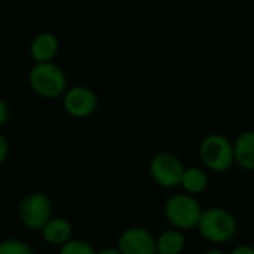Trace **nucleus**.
<instances>
[{"mask_svg":"<svg viewBox=\"0 0 254 254\" xmlns=\"http://www.w3.org/2000/svg\"><path fill=\"white\" fill-rule=\"evenodd\" d=\"M196 229L205 241L222 246L235 238L238 232V220L228 208L208 207L202 210Z\"/></svg>","mask_w":254,"mask_h":254,"instance_id":"f257e3e1","label":"nucleus"},{"mask_svg":"<svg viewBox=\"0 0 254 254\" xmlns=\"http://www.w3.org/2000/svg\"><path fill=\"white\" fill-rule=\"evenodd\" d=\"M202 214L201 202L196 196L186 192H176L164 202V216L171 228L183 232L195 229Z\"/></svg>","mask_w":254,"mask_h":254,"instance_id":"f03ea898","label":"nucleus"},{"mask_svg":"<svg viewBox=\"0 0 254 254\" xmlns=\"http://www.w3.org/2000/svg\"><path fill=\"white\" fill-rule=\"evenodd\" d=\"M28 83L31 89L45 98L63 97L67 89V74L61 65L54 61L34 63L28 70Z\"/></svg>","mask_w":254,"mask_h":254,"instance_id":"7ed1b4c3","label":"nucleus"},{"mask_svg":"<svg viewBox=\"0 0 254 254\" xmlns=\"http://www.w3.org/2000/svg\"><path fill=\"white\" fill-rule=\"evenodd\" d=\"M201 162L214 173H225L235 164L234 143L220 132L207 134L198 147Z\"/></svg>","mask_w":254,"mask_h":254,"instance_id":"20e7f679","label":"nucleus"},{"mask_svg":"<svg viewBox=\"0 0 254 254\" xmlns=\"http://www.w3.org/2000/svg\"><path fill=\"white\" fill-rule=\"evenodd\" d=\"M185 168L182 158L170 150H161L149 161V174L152 180L167 189L180 186Z\"/></svg>","mask_w":254,"mask_h":254,"instance_id":"39448f33","label":"nucleus"},{"mask_svg":"<svg viewBox=\"0 0 254 254\" xmlns=\"http://www.w3.org/2000/svg\"><path fill=\"white\" fill-rule=\"evenodd\" d=\"M18 217L28 229L40 231L52 217L51 198L42 190H31L25 193L18 204Z\"/></svg>","mask_w":254,"mask_h":254,"instance_id":"423d86ee","label":"nucleus"},{"mask_svg":"<svg viewBox=\"0 0 254 254\" xmlns=\"http://www.w3.org/2000/svg\"><path fill=\"white\" fill-rule=\"evenodd\" d=\"M63 106L65 112L74 118H86L98 107V94L88 85L74 83L67 86L63 94Z\"/></svg>","mask_w":254,"mask_h":254,"instance_id":"0eeeda50","label":"nucleus"},{"mask_svg":"<svg viewBox=\"0 0 254 254\" xmlns=\"http://www.w3.org/2000/svg\"><path fill=\"white\" fill-rule=\"evenodd\" d=\"M124 254H156V237L144 226L132 225L118 237V246Z\"/></svg>","mask_w":254,"mask_h":254,"instance_id":"6e6552de","label":"nucleus"},{"mask_svg":"<svg viewBox=\"0 0 254 254\" xmlns=\"http://www.w3.org/2000/svg\"><path fill=\"white\" fill-rule=\"evenodd\" d=\"M60 51V39L55 33L49 30L39 31L33 36L30 42V55L34 63L52 61V58Z\"/></svg>","mask_w":254,"mask_h":254,"instance_id":"1a4fd4ad","label":"nucleus"},{"mask_svg":"<svg viewBox=\"0 0 254 254\" xmlns=\"http://www.w3.org/2000/svg\"><path fill=\"white\" fill-rule=\"evenodd\" d=\"M42 237L46 243L63 246L73 238V225L68 219L61 216H52L40 229Z\"/></svg>","mask_w":254,"mask_h":254,"instance_id":"9d476101","label":"nucleus"},{"mask_svg":"<svg viewBox=\"0 0 254 254\" xmlns=\"http://www.w3.org/2000/svg\"><path fill=\"white\" fill-rule=\"evenodd\" d=\"M234 143V156L235 164L247 171H254V131H241Z\"/></svg>","mask_w":254,"mask_h":254,"instance_id":"9b49d317","label":"nucleus"},{"mask_svg":"<svg viewBox=\"0 0 254 254\" xmlns=\"http://www.w3.org/2000/svg\"><path fill=\"white\" fill-rule=\"evenodd\" d=\"M208 185H210V177H208V173L205 168L196 167V165H190V167L185 168V173H183L182 182H180L183 192L196 196V195L205 192Z\"/></svg>","mask_w":254,"mask_h":254,"instance_id":"f8f14e48","label":"nucleus"},{"mask_svg":"<svg viewBox=\"0 0 254 254\" xmlns=\"http://www.w3.org/2000/svg\"><path fill=\"white\" fill-rule=\"evenodd\" d=\"M186 249L185 232L167 228L156 237V254H182Z\"/></svg>","mask_w":254,"mask_h":254,"instance_id":"ddd939ff","label":"nucleus"},{"mask_svg":"<svg viewBox=\"0 0 254 254\" xmlns=\"http://www.w3.org/2000/svg\"><path fill=\"white\" fill-rule=\"evenodd\" d=\"M58 254H97V250L89 241L73 237L60 247Z\"/></svg>","mask_w":254,"mask_h":254,"instance_id":"4468645a","label":"nucleus"},{"mask_svg":"<svg viewBox=\"0 0 254 254\" xmlns=\"http://www.w3.org/2000/svg\"><path fill=\"white\" fill-rule=\"evenodd\" d=\"M0 254H36L31 246L19 238H4L0 241Z\"/></svg>","mask_w":254,"mask_h":254,"instance_id":"2eb2a0df","label":"nucleus"},{"mask_svg":"<svg viewBox=\"0 0 254 254\" xmlns=\"http://www.w3.org/2000/svg\"><path fill=\"white\" fill-rule=\"evenodd\" d=\"M9 116H10V107H9V104L6 103V100H3V98L0 97V127L4 125V124L7 122Z\"/></svg>","mask_w":254,"mask_h":254,"instance_id":"dca6fc26","label":"nucleus"},{"mask_svg":"<svg viewBox=\"0 0 254 254\" xmlns=\"http://www.w3.org/2000/svg\"><path fill=\"white\" fill-rule=\"evenodd\" d=\"M7 153H9V140L3 132H0V165L7 158Z\"/></svg>","mask_w":254,"mask_h":254,"instance_id":"f3484780","label":"nucleus"},{"mask_svg":"<svg viewBox=\"0 0 254 254\" xmlns=\"http://www.w3.org/2000/svg\"><path fill=\"white\" fill-rule=\"evenodd\" d=\"M228 254H254V247L250 244H238Z\"/></svg>","mask_w":254,"mask_h":254,"instance_id":"a211bd4d","label":"nucleus"},{"mask_svg":"<svg viewBox=\"0 0 254 254\" xmlns=\"http://www.w3.org/2000/svg\"><path fill=\"white\" fill-rule=\"evenodd\" d=\"M97 254H124L118 247H104V249H100L97 250Z\"/></svg>","mask_w":254,"mask_h":254,"instance_id":"6ab92c4d","label":"nucleus"},{"mask_svg":"<svg viewBox=\"0 0 254 254\" xmlns=\"http://www.w3.org/2000/svg\"><path fill=\"white\" fill-rule=\"evenodd\" d=\"M202 254H228L225 250H222V249H219V247H213V249H208V250H205Z\"/></svg>","mask_w":254,"mask_h":254,"instance_id":"aec40b11","label":"nucleus"},{"mask_svg":"<svg viewBox=\"0 0 254 254\" xmlns=\"http://www.w3.org/2000/svg\"><path fill=\"white\" fill-rule=\"evenodd\" d=\"M253 131H254V128H253Z\"/></svg>","mask_w":254,"mask_h":254,"instance_id":"412c9836","label":"nucleus"}]
</instances>
